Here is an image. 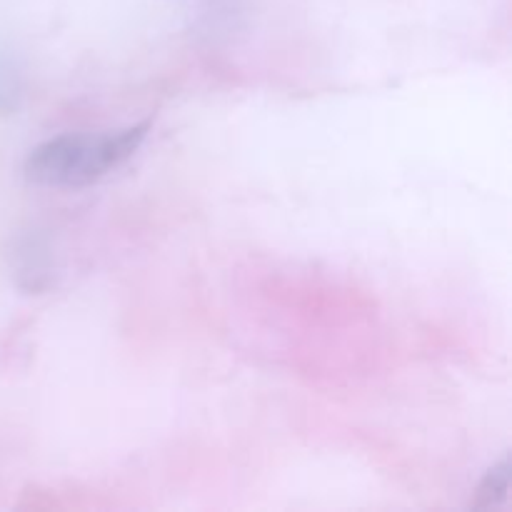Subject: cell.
<instances>
[{
  "label": "cell",
  "mask_w": 512,
  "mask_h": 512,
  "mask_svg": "<svg viewBox=\"0 0 512 512\" xmlns=\"http://www.w3.org/2000/svg\"><path fill=\"white\" fill-rule=\"evenodd\" d=\"M23 98V78L15 58L5 50H0V118L13 115L20 108Z\"/></svg>",
  "instance_id": "277c9868"
},
{
  "label": "cell",
  "mask_w": 512,
  "mask_h": 512,
  "mask_svg": "<svg viewBox=\"0 0 512 512\" xmlns=\"http://www.w3.org/2000/svg\"><path fill=\"white\" fill-rule=\"evenodd\" d=\"M150 130V120L105 135H58L30 150L25 180L45 188H85L133 158Z\"/></svg>",
  "instance_id": "6da1fadb"
},
{
  "label": "cell",
  "mask_w": 512,
  "mask_h": 512,
  "mask_svg": "<svg viewBox=\"0 0 512 512\" xmlns=\"http://www.w3.org/2000/svg\"><path fill=\"white\" fill-rule=\"evenodd\" d=\"M510 475H512L510 458H503L498 465H493V468L485 473V478L480 480L478 490H475L473 500H470V510L488 512V510L503 508L510 493Z\"/></svg>",
  "instance_id": "3957f363"
},
{
  "label": "cell",
  "mask_w": 512,
  "mask_h": 512,
  "mask_svg": "<svg viewBox=\"0 0 512 512\" xmlns=\"http://www.w3.org/2000/svg\"><path fill=\"white\" fill-rule=\"evenodd\" d=\"M8 258H10V270H13L20 288L40 293V290L50 283L48 248H45V243L38 238V235L28 233L15 238Z\"/></svg>",
  "instance_id": "7a4b0ae2"
}]
</instances>
